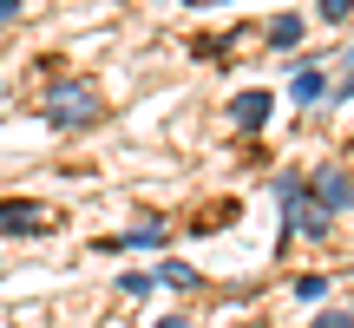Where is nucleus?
Segmentation results:
<instances>
[{"mask_svg":"<svg viewBox=\"0 0 354 328\" xmlns=\"http://www.w3.org/2000/svg\"><path fill=\"white\" fill-rule=\"evenodd\" d=\"M39 112H46L53 131H86L92 118H99V92H92V79H59V86L39 99Z\"/></svg>","mask_w":354,"mask_h":328,"instance_id":"f257e3e1","label":"nucleus"},{"mask_svg":"<svg viewBox=\"0 0 354 328\" xmlns=\"http://www.w3.org/2000/svg\"><path fill=\"white\" fill-rule=\"evenodd\" d=\"M0 230H7V237H26V230H39V210L20 203V197H0Z\"/></svg>","mask_w":354,"mask_h":328,"instance_id":"39448f33","label":"nucleus"},{"mask_svg":"<svg viewBox=\"0 0 354 328\" xmlns=\"http://www.w3.org/2000/svg\"><path fill=\"white\" fill-rule=\"evenodd\" d=\"M263 39H269V46H276V53H282V46H295V39H302V13H276Z\"/></svg>","mask_w":354,"mask_h":328,"instance_id":"423d86ee","label":"nucleus"},{"mask_svg":"<svg viewBox=\"0 0 354 328\" xmlns=\"http://www.w3.org/2000/svg\"><path fill=\"white\" fill-rule=\"evenodd\" d=\"M335 99H354V46H348V79L335 86Z\"/></svg>","mask_w":354,"mask_h":328,"instance_id":"f8f14e48","label":"nucleus"},{"mask_svg":"<svg viewBox=\"0 0 354 328\" xmlns=\"http://www.w3.org/2000/svg\"><path fill=\"white\" fill-rule=\"evenodd\" d=\"M315 328H354V316H348V309H322Z\"/></svg>","mask_w":354,"mask_h":328,"instance_id":"9b49d317","label":"nucleus"},{"mask_svg":"<svg viewBox=\"0 0 354 328\" xmlns=\"http://www.w3.org/2000/svg\"><path fill=\"white\" fill-rule=\"evenodd\" d=\"M322 295H328V282H322V276H302V282H295V302H322Z\"/></svg>","mask_w":354,"mask_h":328,"instance_id":"1a4fd4ad","label":"nucleus"},{"mask_svg":"<svg viewBox=\"0 0 354 328\" xmlns=\"http://www.w3.org/2000/svg\"><path fill=\"white\" fill-rule=\"evenodd\" d=\"M158 282H171V289H197V269H190V263H165Z\"/></svg>","mask_w":354,"mask_h":328,"instance_id":"0eeeda50","label":"nucleus"},{"mask_svg":"<svg viewBox=\"0 0 354 328\" xmlns=\"http://www.w3.org/2000/svg\"><path fill=\"white\" fill-rule=\"evenodd\" d=\"M230 118H236L243 131H263V125H269V92H263V86L236 92V105H230Z\"/></svg>","mask_w":354,"mask_h":328,"instance_id":"7ed1b4c3","label":"nucleus"},{"mask_svg":"<svg viewBox=\"0 0 354 328\" xmlns=\"http://www.w3.org/2000/svg\"><path fill=\"white\" fill-rule=\"evenodd\" d=\"M13 20H20V0H0V33H7Z\"/></svg>","mask_w":354,"mask_h":328,"instance_id":"ddd939ff","label":"nucleus"},{"mask_svg":"<svg viewBox=\"0 0 354 328\" xmlns=\"http://www.w3.org/2000/svg\"><path fill=\"white\" fill-rule=\"evenodd\" d=\"M315 13H322V20H328V26H342V20H348V13H354V0H322V7H315Z\"/></svg>","mask_w":354,"mask_h":328,"instance_id":"9d476101","label":"nucleus"},{"mask_svg":"<svg viewBox=\"0 0 354 328\" xmlns=\"http://www.w3.org/2000/svg\"><path fill=\"white\" fill-rule=\"evenodd\" d=\"M151 269H125V276H118V289H125V295H151Z\"/></svg>","mask_w":354,"mask_h":328,"instance_id":"6e6552de","label":"nucleus"},{"mask_svg":"<svg viewBox=\"0 0 354 328\" xmlns=\"http://www.w3.org/2000/svg\"><path fill=\"white\" fill-rule=\"evenodd\" d=\"M289 99H295V105H322V99H328V79H322V66H295Z\"/></svg>","mask_w":354,"mask_h":328,"instance_id":"20e7f679","label":"nucleus"},{"mask_svg":"<svg viewBox=\"0 0 354 328\" xmlns=\"http://www.w3.org/2000/svg\"><path fill=\"white\" fill-rule=\"evenodd\" d=\"M190 7H223V0H190Z\"/></svg>","mask_w":354,"mask_h":328,"instance_id":"2eb2a0df","label":"nucleus"},{"mask_svg":"<svg viewBox=\"0 0 354 328\" xmlns=\"http://www.w3.org/2000/svg\"><path fill=\"white\" fill-rule=\"evenodd\" d=\"M308 197L322 203V217L354 210V171H348V164H322V171L308 177Z\"/></svg>","mask_w":354,"mask_h":328,"instance_id":"f03ea898","label":"nucleus"},{"mask_svg":"<svg viewBox=\"0 0 354 328\" xmlns=\"http://www.w3.org/2000/svg\"><path fill=\"white\" fill-rule=\"evenodd\" d=\"M158 328H190V316H165V322H158Z\"/></svg>","mask_w":354,"mask_h":328,"instance_id":"4468645a","label":"nucleus"}]
</instances>
